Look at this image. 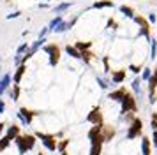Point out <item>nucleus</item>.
Listing matches in <instances>:
<instances>
[{"label": "nucleus", "mask_w": 157, "mask_h": 155, "mask_svg": "<svg viewBox=\"0 0 157 155\" xmlns=\"http://www.w3.org/2000/svg\"><path fill=\"white\" fill-rule=\"evenodd\" d=\"M152 146L154 148H157V130H154V134H152Z\"/></svg>", "instance_id": "40"}, {"label": "nucleus", "mask_w": 157, "mask_h": 155, "mask_svg": "<svg viewBox=\"0 0 157 155\" xmlns=\"http://www.w3.org/2000/svg\"><path fill=\"white\" fill-rule=\"evenodd\" d=\"M60 155H69V152L65 150V152H60Z\"/></svg>", "instance_id": "44"}, {"label": "nucleus", "mask_w": 157, "mask_h": 155, "mask_svg": "<svg viewBox=\"0 0 157 155\" xmlns=\"http://www.w3.org/2000/svg\"><path fill=\"white\" fill-rule=\"evenodd\" d=\"M141 69H143L141 63H131V65H129V70H131L132 74H140V72H141Z\"/></svg>", "instance_id": "35"}, {"label": "nucleus", "mask_w": 157, "mask_h": 155, "mask_svg": "<svg viewBox=\"0 0 157 155\" xmlns=\"http://www.w3.org/2000/svg\"><path fill=\"white\" fill-rule=\"evenodd\" d=\"M6 123H4V122H0V138H2V136H4V134H6Z\"/></svg>", "instance_id": "43"}, {"label": "nucleus", "mask_w": 157, "mask_h": 155, "mask_svg": "<svg viewBox=\"0 0 157 155\" xmlns=\"http://www.w3.org/2000/svg\"><path fill=\"white\" fill-rule=\"evenodd\" d=\"M131 92L134 93L136 97L141 95V78H134V79L131 81Z\"/></svg>", "instance_id": "20"}, {"label": "nucleus", "mask_w": 157, "mask_h": 155, "mask_svg": "<svg viewBox=\"0 0 157 155\" xmlns=\"http://www.w3.org/2000/svg\"><path fill=\"white\" fill-rule=\"evenodd\" d=\"M76 23H78V16H72L71 20L67 21V28H69V30H71V28L74 27V25H76Z\"/></svg>", "instance_id": "38"}, {"label": "nucleus", "mask_w": 157, "mask_h": 155, "mask_svg": "<svg viewBox=\"0 0 157 155\" xmlns=\"http://www.w3.org/2000/svg\"><path fill=\"white\" fill-rule=\"evenodd\" d=\"M118 13L124 14L127 20H132V18L136 16V11H134L131 6H120V7H118Z\"/></svg>", "instance_id": "21"}, {"label": "nucleus", "mask_w": 157, "mask_h": 155, "mask_svg": "<svg viewBox=\"0 0 157 155\" xmlns=\"http://www.w3.org/2000/svg\"><path fill=\"white\" fill-rule=\"evenodd\" d=\"M69 145H71V139H62V141H58V143H57V152H58V153H60V152H65Z\"/></svg>", "instance_id": "33"}, {"label": "nucleus", "mask_w": 157, "mask_h": 155, "mask_svg": "<svg viewBox=\"0 0 157 155\" xmlns=\"http://www.w3.org/2000/svg\"><path fill=\"white\" fill-rule=\"evenodd\" d=\"M48 55V63H50V67H57L60 60H62V48L55 44V42H46L43 48H41Z\"/></svg>", "instance_id": "2"}, {"label": "nucleus", "mask_w": 157, "mask_h": 155, "mask_svg": "<svg viewBox=\"0 0 157 155\" xmlns=\"http://www.w3.org/2000/svg\"><path fill=\"white\" fill-rule=\"evenodd\" d=\"M86 122L92 123V125H101V123H104V113L101 109V106H95V108H92L90 111L86 113Z\"/></svg>", "instance_id": "8"}, {"label": "nucleus", "mask_w": 157, "mask_h": 155, "mask_svg": "<svg viewBox=\"0 0 157 155\" xmlns=\"http://www.w3.org/2000/svg\"><path fill=\"white\" fill-rule=\"evenodd\" d=\"M6 113V102H4V99H0V115H4Z\"/></svg>", "instance_id": "42"}, {"label": "nucleus", "mask_w": 157, "mask_h": 155, "mask_svg": "<svg viewBox=\"0 0 157 155\" xmlns=\"http://www.w3.org/2000/svg\"><path fill=\"white\" fill-rule=\"evenodd\" d=\"M94 53L90 51V49H86V51H81V62L85 63V65H90L92 63V60H94Z\"/></svg>", "instance_id": "26"}, {"label": "nucleus", "mask_w": 157, "mask_h": 155, "mask_svg": "<svg viewBox=\"0 0 157 155\" xmlns=\"http://www.w3.org/2000/svg\"><path fill=\"white\" fill-rule=\"evenodd\" d=\"M13 143H14L18 153L20 155H27L29 152H32V150L36 148L37 138L34 136V134H20V136H16L14 138Z\"/></svg>", "instance_id": "1"}, {"label": "nucleus", "mask_w": 157, "mask_h": 155, "mask_svg": "<svg viewBox=\"0 0 157 155\" xmlns=\"http://www.w3.org/2000/svg\"><path fill=\"white\" fill-rule=\"evenodd\" d=\"M64 53L65 55H69L71 58H74V60H81V51L74 48V44H67V46H64Z\"/></svg>", "instance_id": "16"}, {"label": "nucleus", "mask_w": 157, "mask_h": 155, "mask_svg": "<svg viewBox=\"0 0 157 155\" xmlns=\"http://www.w3.org/2000/svg\"><path fill=\"white\" fill-rule=\"evenodd\" d=\"M9 95H11V99H13V100H18V99H20V93H21V86H20V85H11V88H9Z\"/></svg>", "instance_id": "25"}, {"label": "nucleus", "mask_w": 157, "mask_h": 155, "mask_svg": "<svg viewBox=\"0 0 157 155\" xmlns=\"http://www.w3.org/2000/svg\"><path fill=\"white\" fill-rule=\"evenodd\" d=\"M95 81H97V85H99L102 90H108L109 88V83H111V81H108L106 78H102V76H95Z\"/></svg>", "instance_id": "31"}, {"label": "nucleus", "mask_w": 157, "mask_h": 155, "mask_svg": "<svg viewBox=\"0 0 157 155\" xmlns=\"http://www.w3.org/2000/svg\"><path fill=\"white\" fill-rule=\"evenodd\" d=\"M127 113H138V99L132 92L129 90L125 93V97L122 99L120 102V115H127Z\"/></svg>", "instance_id": "3"}, {"label": "nucleus", "mask_w": 157, "mask_h": 155, "mask_svg": "<svg viewBox=\"0 0 157 155\" xmlns=\"http://www.w3.org/2000/svg\"><path fill=\"white\" fill-rule=\"evenodd\" d=\"M20 134H21V127H20V125L11 123V125L6 127V136H9L13 141H14V138H16V136H20Z\"/></svg>", "instance_id": "17"}, {"label": "nucleus", "mask_w": 157, "mask_h": 155, "mask_svg": "<svg viewBox=\"0 0 157 155\" xmlns=\"http://www.w3.org/2000/svg\"><path fill=\"white\" fill-rule=\"evenodd\" d=\"M29 48H30V44L29 42H21L18 48H16V55H25L27 51H29Z\"/></svg>", "instance_id": "34"}, {"label": "nucleus", "mask_w": 157, "mask_h": 155, "mask_svg": "<svg viewBox=\"0 0 157 155\" xmlns=\"http://www.w3.org/2000/svg\"><path fill=\"white\" fill-rule=\"evenodd\" d=\"M11 85H13V74L11 72H6V74L0 76V90L7 92L11 88Z\"/></svg>", "instance_id": "14"}, {"label": "nucleus", "mask_w": 157, "mask_h": 155, "mask_svg": "<svg viewBox=\"0 0 157 155\" xmlns=\"http://www.w3.org/2000/svg\"><path fill=\"white\" fill-rule=\"evenodd\" d=\"M46 42H48V39H46V37H41V39H36V41H34L32 44H30L29 51H30V53H34V55H36L37 51H39V49L43 48L44 44H46Z\"/></svg>", "instance_id": "19"}, {"label": "nucleus", "mask_w": 157, "mask_h": 155, "mask_svg": "<svg viewBox=\"0 0 157 155\" xmlns=\"http://www.w3.org/2000/svg\"><path fill=\"white\" fill-rule=\"evenodd\" d=\"M37 155H46V153H44V152H39V153H37Z\"/></svg>", "instance_id": "45"}, {"label": "nucleus", "mask_w": 157, "mask_h": 155, "mask_svg": "<svg viewBox=\"0 0 157 155\" xmlns=\"http://www.w3.org/2000/svg\"><path fill=\"white\" fill-rule=\"evenodd\" d=\"M71 7H72V2H60L55 7H51V11L55 14H65V11H69Z\"/></svg>", "instance_id": "18"}, {"label": "nucleus", "mask_w": 157, "mask_h": 155, "mask_svg": "<svg viewBox=\"0 0 157 155\" xmlns=\"http://www.w3.org/2000/svg\"><path fill=\"white\" fill-rule=\"evenodd\" d=\"M150 60H157V39H150Z\"/></svg>", "instance_id": "29"}, {"label": "nucleus", "mask_w": 157, "mask_h": 155, "mask_svg": "<svg viewBox=\"0 0 157 155\" xmlns=\"http://www.w3.org/2000/svg\"><path fill=\"white\" fill-rule=\"evenodd\" d=\"M44 2H51V0H44Z\"/></svg>", "instance_id": "46"}, {"label": "nucleus", "mask_w": 157, "mask_h": 155, "mask_svg": "<svg viewBox=\"0 0 157 155\" xmlns=\"http://www.w3.org/2000/svg\"><path fill=\"white\" fill-rule=\"evenodd\" d=\"M147 20H148L150 25H152V23H157V14L155 13H148V18H147Z\"/></svg>", "instance_id": "39"}, {"label": "nucleus", "mask_w": 157, "mask_h": 155, "mask_svg": "<svg viewBox=\"0 0 157 155\" xmlns=\"http://www.w3.org/2000/svg\"><path fill=\"white\" fill-rule=\"evenodd\" d=\"M132 21H134L136 25H138V28H140V32H138V35L140 37H143V39H147V42L152 39L150 37V28H152V25L148 23V20H147V16H141V14H136L134 18H132Z\"/></svg>", "instance_id": "5"}, {"label": "nucleus", "mask_w": 157, "mask_h": 155, "mask_svg": "<svg viewBox=\"0 0 157 155\" xmlns=\"http://www.w3.org/2000/svg\"><path fill=\"white\" fill-rule=\"evenodd\" d=\"M127 92H129V88H125V86H118V88H115V90H111L109 93H108V99H109L111 102H118V104H120L122 99L125 97Z\"/></svg>", "instance_id": "10"}, {"label": "nucleus", "mask_w": 157, "mask_h": 155, "mask_svg": "<svg viewBox=\"0 0 157 155\" xmlns=\"http://www.w3.org/2000/svg\"><path fill=\"white\" fill-rule=\"evenodd\" d=\"M39 9H51V4L50 2H41L39 4Z\"/></svg>", "instance_id": "41"}, {"label": "nucleus", "mask_w": 157, "mask_h": 155, "mask_svg": "<svg viewBox=\"0 0 157 155\" xmlns=\"http://www.w3.org/2000/svg\"><path fill=\"white\" fill-rule=\"evenodd\" d=\"M67 30H69V28H67V21H65V20H62L57 27L53 28V32H55V34H64V32H67Z\"/></svg>", "instance_id": "30"}, {"label": "nucleus", "mask_w": 157, "mask_h": 155, "mask_svg": "<svg viewBox=\"0 0 157 155\" xmlns=\"http://www.w3.org/2000/svg\"><path fill=\"white\" fill-rule=\"evenodd\" d=\"M21 16V11H13V13H9L6 16V20H16V18H20Z\"/></svg>", "instance_id": "36"}, {"label": "nucleus", "mask_w": 157, "mask_h": 155, "mask_svg": "<svg viewBox=\"0 0 157 155\" xmlns=\"http://www.w3.org/2000/svg\"><path fill=\"white\" fill-rule=\"evenodd\" d=\"M127 78V70L125 69H118V70H111V85H122Z\"/></svg>", "instance_id": "12"}, {"label": "nucleus", "mask_w": 157, "mask_h": 155, "mask_svg": "<svg viewBox=\"0 0 157 155\" xmlns=\"http://www.w3.org/2000/svg\"><path fill=\"white\" fill-rule=\"evenodd\" d=\"M25 72H27V63H20L18 67H16L14 74H13V83L14 85H20L21 83L23 76H25Z\"/></svg>", "instance_id": "13"}, {"label": "nucleus", "mask_w": 157, "mask_h": 155, "mask_svg": "<svg viewBox=\"0 0 157 155\" xmlns=\"http://www.w3.org/2000/svg\"><path fill=\"white\" fill-rule=\"evenodd\" d=\"M140 74H141V76H140V78H141V81H148L150 78H152V69L147 65V67H143V69H141Z\"/></svg>", "instance_id": "32"}, {"label": "nucleus", "mask_w": 157, "mask_h": 155, "mask_svg": "<svg viewBox=\"0 0 157 155\" xmlns=\"http://www.w3.org/2000/svg\"><path fill=\"white\" fill-rule=\"evenodd\" d=\"M37 139H41V143H43V146L48 150V152H57V143L58 139L55 138V134H44V132H36L34 134Z\"/></svg>", "instance_id": "7"}, {"label": "nucleus", "mask_w": 157, "mask_h": 155, "mask_svg": "<svg viewBox=\"0 0 157 155\" xmlns=\"http://www.w3.org/2000/svg\"><path fill=\"white\" fill-rule=\"evenodd\" d=\"M62 20H64V14H55V16H53V18L50 20V23H48V28H50L51 32H53V28L57 27V25H58V23H60Z\"/></svg>", "instance_id": "28"}, {"label": "nucleus", "mask_w": 157, "mask_h": 155, "mask_svg": "<svg viewBox=\"0 0 157 155\" xmlns=\"http://www.w3.org/2000/svg\"><path fill=\"white\" fill-rule=\"evenodd\" d=\"M86 138L90 143H102V123L101 125H92L88 129Z\"/></svg>", "instance_id": "9"}, {"label": "nucleus", "mask_w": 157, "mask_h": 155, "mask_svg": "<svg viewBox=\"0 0 157 155\" xmlns=\"http://www.w3.org/2000/svg\"><path fill=\"white\" fill-rule=\"evenodd\" d=\"M11 145H13V139H11L9 136H6V134H4V136L0 138V153H4L6 150H9V148H11Z\"/></svg>", "instance_id": "24"}, {"label": "nucleus", "mask_w": 157, "mask_h": 155, "mask_svg": "<svg viewBox=\"0 0 157 155\" xmlns=\"http://www.w3.org/2000/svg\"><path fill=\"white\" fill-rule=\"evenodd\" d=\"M141 155H152V141L147 136H141V145H140Z\"/></svg>", "instance_id": "15"}, {"label": "nucleus", "mask_w": 157, "mask_h": 155, "mask_svg": "<svg viewBox=\"0 0 157 155\" xmlns=\"http://www.w3.org/2000/svg\"><path fill=\"white\" fill-rule=\"evenodd\" d=\"M50 34H51V30L48 28V25H46V27H44L41 32H39V37H37V39H41V37H48Z\"/></svg>", "instance_id": "37"}, {"label": "nucleus", "mask_w": 157, "mask_h": 155, "mask_svg": "<svg viewBox=\"0 0 157 155\" xmlns=\"http://www.w3.org/2000/svg\"><path fill=\"white\" fill-rule=\"evenodd\" d=\"M0 76H2V74H0Z\"/></svg>", "instance_id": "48"}, {"label": "nucleus", "mask_w": 157, "mask_h": 155, "mask_svg": "<svg viewBox=\"0 0 157 155\" xmlns=\"http://www.w3.org/2000/svg\"><path fill=\"white\" fill-rule=\"evenodd\" d=\"M104 7H115V2L113 0H95L92 4V9H104Z\"/></svg>", "instance_id": "22"}, {"label": "nucleus", "mask_w": 157, "mask_h": 155, "mask_svg": "<svg viewBox=\"0 0 157 155\" xmlns=\"http://www.w3.org/2000/svg\"><path fill=\"white\" fill-rule=\"evenodd\" d=\"M102 148H104V143H90L88 155H102Z\"/></svg>", "instance_id": "23"}, {"label": "nucleus", "mask_w": 157, "mask_h": 155, "mask_svg": "<svg viewBox=\"0 0 157 155\" xmlns=\"http://www.w3.org/2000/svg\"><path fill=\"white\" fill-rule=\"evenodd\" d=\"M0 62H2V58H0Z\"/></svg>", "instance_id": "47"}, {"label": "nucleus", "mask_w": 157, "mask_h": 155, "mask_svg": "<svg viewBox=\"0 0 157 155\" xmlns=\"http://www.w3.org/2000/svg\"><path fill=\"white\" fill-rule=\"evenodd\" d=\"M115 136H117V127L104 125V123H102V143H109V141H113Z\"/></svg>", "instance_id": "11"}, {"label": "nucleus", "mask_w": 157, "mask_h": 155, "mask_svg": "<svg viewBox=\"0 0 157 155\" xmlns=\"http://www.w3.org/2000/svg\"><path fill=\"white\" fill-rule=\"evenodd\" d=\"M37 115H39V111L21 106V108L18 109V113H16V118L20 120V123H21L23 127H27V125H32V122H34V118H36Z\"/></svg>", "instance_id": "6"}, {"label": "nucleus", "mask_w": 157, "mask_h": 155, "mask_svg": "<svg viewBox=\"0 0 157 155\" xmlns=\"http://www.w3.org/2000/svg\"><path fill=\"white\" fill-rule=\"evenodd\" d=\"M143 136V120L134 116V120L127 125V130H125V141H134L138 138Z\"/></svg>", "instance_id": "4"}, {"label": "nucleus", "mask_w": 157, "mask_h": 155, "mask_svg": "<svg viewBox=\"0 0 157 155\" xmlns=\"http://www.w3.org/2000/svg\"><path fill=\"white\" fill-rule=\"evenodd\" d=\"M74 48L79 49V51H86V49L92 48V42L90 41H76L74 42Z\"/></svg>", "instance_id": "27"}]
</instances>
